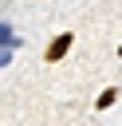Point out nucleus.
Wrapping results in <instances>:
<instances>
[{
    "mask_svg": "<svg viewBox=\"0 0 122 126\" xmlns=\"http://www.w3.org/2000/svg\"><path fill=\"white\" fill-rule=\"evenodd\" d=\"M71 39H75V35H71V32H63L55 43H47V55H43V59H51V63H55V59H63V55H67V47H71Z\"/></svg>",
    "mask_w": 122,
    "mask_h": 126,
    "instance_id": "obj_1",
    "label": "nucleus"
},
{
    "mask_svg": "<svg viewBox=\"0 0 122 126\" xmlns=\"http://www.w3.org/2000/svg\"><path fill=\"white\" fill-rule=\"evenodd\" d=\"M114 98H118V91H114V87H110V91H102V94H98V110H106Z\"/></svg>",
    "mask_w": 122,
    "mask_h": 126,
    "instance_id": "obj_2",
    "label": "nucleus"
},
{
    "mask_svg": "<svg viewBox=\"0 0 122 126\" xmlns=\"http://www.w3.org/2000/svg\"><path fill=\"white\" fill-rule=\"evenodd\" d=\"M118 55H122V47H118Z\"/></svg>",
    "mask_w": 122,
    "mask_h": 126,
    "instance_id": "obj_3",
    "label": "nucleus"
}]
</instances>
